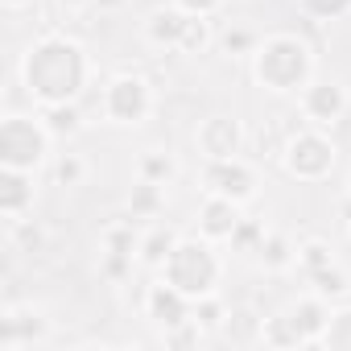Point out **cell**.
Masks as SVG:
<instances>
[{"label":"cell","mask_w":351,"mask_h":351,"mask_svg":"<svg viewBox=\"0 0 351 351\" xmlns=\"http://www.w3.org/2000/svg\"><path fill=\"white\" fill-rule=\"evenodd\" d=\"M128 269H132V256H124V252H108V265H104V273H108L112 281H120Z\"/></svg>","instance_id":"d590c367"},{"label":"cell","mask_w":351,"mask_h":351,"mask_svg":"<svg viewBox=\"0 0 351 351\" xmlns=\"http://www.w3.org/2000/svg\"><path fill=\"white\" fill-rule=\"evenodd\" d=\"M318 347H326V351H351V310H335L330 314Z\"/></svg>","instance_id":"d6986e66"},{"label":"cell","mask_w":351,"mask_h":351,"mask_svg":"<svg viewBox=\"0 0 351 351\" xmlns=\"http://www.w3.org/2000/svg\"><path fill=\"white\" fill-rule=\"evenodd\" d=\"M21 75H25L29 95L42 108L46 104H71V99H79V91L87 83V54L79 42L54 34V38H42L29 46Z\"/></svg>","instance_id":"6da1fadb"},{"label":"cell","mask_w":351,"mask_h":351,"mask_svg":"<svg viewBox=\"0 0 351 351\" xmlns=\"http://www.w3.org/2000/svg\"><path fill=\"white\" fill-rule=\"evenodd\" d=\"M42 335H46V318L42 314H17V310H9L5 318H0V347H5V351L29 347Z\"/></svg>","instance_id":"4fadbf2b"},{"label":"cell","mask_w":351,"mask_h":351,"mask_svg":"<svg viewBox=\"0 0 351 351\" xmlns=\"http://www.w3.org/2000/svg\"><path fill=\"white\" fill-rule=\"evenodd\" d=\"M42 228L38 223H29V219H13V244L21 248V252H38L42 248Z\"/></svg>","instance_id":"f1b7e54d"},{"label":"cell","mask_w":351,"mask_h":351,"mask_svg":"<svg viewBox=\"0 0 351 351\" xmlns=\"http://www.w3.org/2000/svg\"><path fill=\"white\" fill-rule=\"evenodd\" d=\"M50 153V128L29 116H5L0 124V165L13 169H38Z\"/></svg>","instance_id":"277c9868"},{"label":"cell","mask_w":351,"mask_h":351,"mask_svg":"<svg viewBox=\"0 0 351 351\" xmlns=\"http://www.w3.org/2000/svg\"><path fill=\"white\" fill-rule=\"evenodd\" d=\"M207 42H211V21H207V17H191V21H186V34H182V42H178V50H182V54H199Z\"/></svg>","instance_id":"4316f807"},{"label":"cell","mask_w":351,"mask_h":351,"mask_svg":"<svg viewBox=\"0 0 351 351\" xmlns=\"http://www.w3.org/2000/svg\"><path fill=\"white\" fill-rule=\"evenodd\" d=\"M153 108V95H149V83L136 79V75H120L108 83L104 91V116L112 124H141Z\"/></svg>","instance_id":"8992f818"},{"label":"cell","mask_w":351,"mask_h":351,"mask_svg":"<svg viewBox=\"0 0 351 351\" xmlns=\"http://www.w3.org/2000/svg\"><path fill=\"white\" fill-rule=\"evenodd\" d=\"M128 207H132V215H157V211H161V186H157V182H145V178H141V186L132 191Z\"/></svg>","instance_id":"484cf974"},{"label":"cell","mask_w":351,"mask_h":351,"mask_svg":"<svg viewBox=\"0 0 351 351\" xmlns=\"http://www.w3.org/2000/svg\"><path fill=\"white\" fill-rule=\"evenodd\" d=\"M223 335L232 343H265V318H256L252 310H232L223 318Z\"/></svg>","instance_id":"e0dca14e"},{"label":"cell","mask_w":351,"mask_h":351,"mask_svg":"<svg viewBox=\"0 0 351 351\" xmlns=\"http://www.w3.org/2000/svg\"><path fill=\"white\" fill-rule=\"evenodd\" d=\"M29 203H34V178H29V169L5 165V169H0V215L21 219Z\"/></svg>","instance_id":"7c38bea8"},{"label":"cell","mask_w":351,"mask_h":351,"mask_svg":"<svg viewBox=\"0 0 351 351\" xmlns=\"http://www.w3.org/2000/svg\"><path fill=\"white\" fill-rule=\"evenodd\" d=\"M62 5L66 9H79V5H91V0H62Z\"/></svg>","instance_id":"8d00e7d4"},{"label":"cell","mask_w":351,"mask_h":351,"mask_svg":"<svg viewBox=\"0 0 351 351\" xmlns=\"http://www.w3.org/2000/svg\"><path fill=\"white\" fill-rule=\"evenodd\" d=\"M298 265H302L306 277H314V273H322L326 265H335V256H330V248H326L322 240H310V244L298 248Z\"/></svg>","instance_id":"d4e9b609"},{"label":"cell","mask_w":351,"mask_h":351,"mask_svg":"<svg viewBox=\"0 0 351 351\" xmlns=\"http://www.w3.org/2000/svg\"><path fill=\"white\" fill-rule=\"evenodd\" d=\"M145 310H149V318L161 326V330H169V326H182V322H191V310H195V298H186L178 285H169L165 277L145 293Z\"/></svg>","instance_id":"ba28073f"},{"label":"cell","mask_w":351,"mask_h":351,"mask_svg":"<svg viewBox=\"0 0 351 351\" xmlns=\"http://www.w3.org/2000/svg\"><path fill=\"white\" fill-rule=\"evenodd\" d=\"M256 256H261V265H265V269H285V265L293 261V248H289V240H285V236L265 232V240H261Z\"/></svg>","instance_id":"ffe728a7"},{"label":"cell","mask_w":351,"mask_h":351,"mask_svg":"<svg viewBox=\"0 0 351 351\" xmlns=\"http://www.w3.org/2000/svg\"><path fill=\"white\" fill-rule=\"evenodd\" d=\"M42 124L50 128V136H75L83 128V112L75 108V99L71 104H46L42 108Z\"/></svg>","instance_id":"2e32d148"},{"label":"cell","mask_w":351,"mask_h":351,"mask_svg":"<svg viewBox=\"0 0 351 351\" xmlns=\"http://www.w3.org/2000/svg\"><path fill=\"white\" fill-rule=\"evenodd\" d=\"M191 318L203 326V330H223V318H228V310H223V302L219 298H195V310H191Z\"/></svg>","instance_id":"cb8c5ba5"},{"label":"cell","mask_w":351,"mask_h":351,"mask_svg":"<svg viewBox=\"0 0 351 351\" xmlns=\"http://www.w3.org/2000/svg\"><path fill=\"white\" fill-rule=\"evenodd\" d=\"M173 169H178V165H173V157H169V153H157V149H153V153H145V157H141V178H145V182L165 186V182L173 178Z\"/></svg>","instance_id":"603a6c76"},{"label":"cell","mask_w":351,"mask_h":351,"mask_svg":"<svg viewBox=\"0 0 351 351\" xmlns=\"http://www.w3.org/2000/svg\"><path fill=\"white\" fill-rule=\"evenodd\" d=\"M244 145V128L236 116H211L203 120L199 128V149L207 153V161H223V157H236Z\"/></svg>","instance_id":"30bf717a"},{"label":"cell","mask_w":351,"mask_h":351,"mask_svg":"<svg viewBox=\"0 0 351 351\" xmlns=\"http://www.w3.org/2000/svg\"><path fill=\"white\" fill-rule=\"evenodd\" d=\"M343 112H347V91L339 83H314L310 79V87L302 91V116L314 128H330L343 120Z\"/></svg>","instance_id":"9c48e42d"},{"label":"cell","mask_w":351,"mask_h":351,"mask_svg":"<svg viewBox=\"0 0 351 351\" xmlns=\"http://www.w3.org/2000/svg\"><path fill=\"white\" fill-rule=\"evenodd\" d=\"M240 203L223 199V195H207V203L199 207V232L207 240H232V232L240 228Z\"/></svg>","instance_id":"8fae6325"},{"label":"cell","mask_w":351,"mask_h":351,"mask_svg":"<svg viewBox=\"0 0 351 351\" xmlns=\"http://www.w3.org/2000/svg\"><path fill=\"white\" fill-rule=\"evenodd\" d=\"M343 215H347V223H351V199H347V203H343Z\"/></svg>","instance_id":"f35d334b"},{"label":"cell","mask_w":351,"mask_h":351,"mask_svg":"<svg viewBox=\"0 0 351 351\" xmlns=\"http://www.w3.org/2000/svg\"><path fill=\"white\" fill-rule=\"evenodd\" d=\"M186 21H191V13H182L178 5L153 13V17H149V42H153V46H173V50H178V42H182V34H186Z\"/></svg>","instance_id":"9a60e30c"},{"label":"cell","mask_w":351,"mask_h":351,"mask_svg":"<svg viewBox=\"0 0 351 351\" xmlns=\"http://www.w3.org/2000/svg\"><path fill=\"white\" fill-rule=\"evenodd\" d=\"M289 318H293V326L306 335V343H318L322 339V330H326V322H330V310H326V298H306V302H298L293 310H289Z\"/></svg>","instance_id":"5bb4252c"},{"label":"cell","mask_w":351,"mask_h":351,"mask_svg":"<svg viewBox=\"0 0 351 351\" xmlns=\"http://www.w3.org/2000/svg\"><path fill=\"white\" fill-rule=\"evenodd\" d=\"M104 244H108V252H124V256L141 252V240H136V232H132L128 223H116V228H108V232H104Z\"/></svg>","instance_id":"83f0119b"},{"label":"cell","mask_w":351,"mask_h":351,"mask_svg":"<svg viewBox=\"0 0 351 351\" xmlns=\"http://www.w3.org/2000/svg\"><path fill=\"white\" fill-rule=\"evenodd\" d=\"M310 285H314V293H318V298H343V293L351 289V281H347V273H343L339 265H326L322 273H314V277H310Z\"/></svg>","instance_id":"7402d4cb"},{"label":"cell","mask_w":351,"mask_h":351,"mask_svg":"<svg viewBox=\"0 0 351 351\" xmlns=\"http://www.w3.org/2000/svg\"><path fill=\"white\" fill-rule=\"evenodd\" d=\"M199 335H203V326L191 318V322H182V326H169V330H165V347H191V343H199Z\"/></svg>","instance_id":"836d02e7"},{"label":"cell","mask_w":351,"mask_h":351,"mask_svg":"<svg viewBox=\"0 0 351 351\" xmlns=\"http://www.w3.org/2000/svg\"><path fill=\"white\" fill-rule=\"evenodd\" d=\"M83 173H87V165H83L75 153L58 157V165H54V178H58L62 186H79V182H83Z\"/></svg>","instance_id":"4dcf8cb0"},{"label":"cell","mask_w":351,"mask_h":351,"mask_svg":"<svg viewBox=\"0 0 351 351\" xmlns=\"http://www.w3.org/2000/svg\"><path fill=\"white\" fill-rule=\"evenodd\" d=\"M261 240H265V228H261V223H252V219H240V228L232 232V244H236V248H244V252H256V248H261Z\"/></svg>","instance_id":"d6a6232c"},{"label":"cell","mask_w":351,"mask_h":351,"mask_svg":"<svg viewBox=\"0 0 351 351\" xmlns=\"http://www.w3.org/2000/svg\"><path fill=\"white\" fill-rule=\"evenodd\" d=\"M223 50L228 54H256V34L244 29V25H236V29L223 34Z\"/></svg>","instance_id":"1f68e13d"},{"label":"cell","mask_w":351,"mask_h":351,"mask_svg":"<svg viewBox=\"0 0 351 351\" xmlns=\"http://www.w3.org/2000/svg\"><path fill=\"white\" fill-rule=\"evenodd\" d=\"M285 157V169L293 173V178H306V182H318L330 173L335 165V145L318 132V128H306V132H293L281 149Z\"/></svg>","instance_id":"5b68a950"},{"label":"cell","mask_w":351,"mask_h":351,"mask_svg":"<svg viewBox=\"0 0 351 351\" xmlns=\"http://www.w3.org/2000/svg\"><path fill=\"white\" fill-rule=\"evenodd\" d=\"M173 244H178V236H173L169 228H153L149 236H141V261L153 265V269H161V265L169 261Z\"/></svg>","instance_id":"ac0fdd59"},{"label":"cell","mask_w":351,"mask_h":351,"mask_svg":"<svg viewBox=\"0 0 351 351\" xmlns=\"http://www.w3.org/2000/svg\"><path fill=\"white\" fill-rule=\"evenodd\" d=\"M302 9L310 17H318V21H335V17H343L351 9V0H302Z\"/></svg>","instance_id":"f546056e"},{"label":"cell","mask_w":351,"mask_h":351,"mask_svg":"<svg viewBox=\"0 0 351 351\" xmlns=\"http://www.w3.org/2000/svg\"><path fill=\"white\" fill-rule=\"evenodd\" d=\"M161 273L186 298H207V293H215V281H219V256L211 252L207 236L203 240H178L169 261L161 265Z\"/></svg>","instance_id":"3957f363"},{"label":"cell","mask_w":351,"mask_h":351,"mask_svg":"<svg viewBox=\"0 0 351 351\" xmlns=\"http://www.w3.org/2000/svg\"><path fill=\"white\" fill-rule=\"evenodd\" d=\"M173 5H178L182 13H191V17H211L223 0H173Z\"/></svg>","instance_id":"e575fe53"},{"label":"cell","mask_w":351,"mask_h":351,"mask_svg":"<svg viewBox=\"0 0 351 351\" xmlns=\"http://www.w3.org/2000/svg\"><path fill=\"white\" fill-rule=\"evenodd\" d=\"M265 343H273V347H302L306 335L293 326L289 314H281V318H269V322H265Z\"/></svg>","instance_id":"44dd1931"},{"label":"cell","mask_w":351,"mask_h":351,"mask_svg":"<svg viewBox=\"0 0 351 351\" xmlns=\"http://www.w3.org/2000/svg\"><path fill=\"white\" fill-rule=\"evenodd\" d=\"M5 5H9V9H25V5H29V0H5Z\"/></svg>","instance_id":"74e56055"},{"label":"cell","mask_w":351,"mask_h":351,"mask_svg":"<svg viewBox=\"0 0 351 351\" xmlns=\"http://www.w3.org/2000/svg\"><path fill=\"white\" fill-rule=\"evenodd\" d=\"M203 186H207V195H223V199L248 203V199L256 195V173H252V165H244L240 157H223V161H207Z\"/></svg>","instance_id":"52a82bcc"},{"label":"cell","mask_w":351,"mask_h":351,"mask_svg":"<svg viewBox=\"0 0 351 351\" xmlns=\"http://www.w3.org/2000/svg\"><path fill=\"white\" fill-rule=\"evenodd\" d=\"M252 71H256L261 87L293 95V91L310 87V79H314V54H310V46L298 34H273V38H265L256 46Z\"/></svg>","instance_id":"7a4b0ae2"}]
</instances>
